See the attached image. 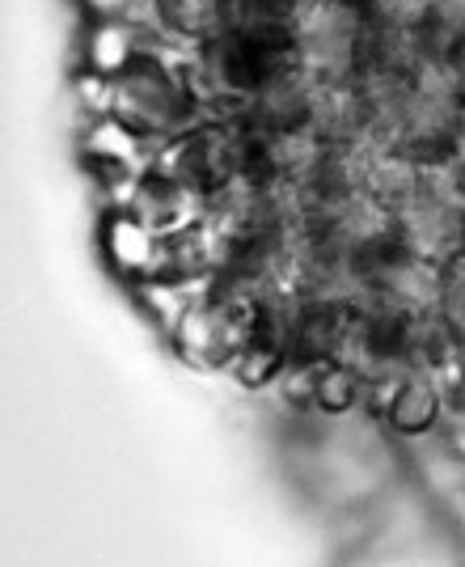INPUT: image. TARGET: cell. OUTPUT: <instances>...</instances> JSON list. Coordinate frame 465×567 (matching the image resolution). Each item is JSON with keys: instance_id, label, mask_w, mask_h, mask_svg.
<instances>
[{"instance_id": "cell-4", "label": "cell", "mask_w": 465, "mask_h": 567, "mask_svg": "<svg viewBox=\"0 0 465 567\" xmlns=\"http://www.w3.org/2000/svg\"><path fill=\"white\" fill-rule=\"evenodd\" d=\"M237 22H292L301 0H232Z\"/></svg>"}, {"instance_id": "cell-3", "label": "cell", "mask_w": 465, "mask_h": 567, "mask_svg": "<svg viewBox=\"0 0 465 567\" xmlns=\"http://www.w3.org/2000/svg\"><path fill=\"white\" fill-rule=\"evenodd\" d=\"M385 415L394 420V427L402 432H423L441 415V390H436V378L432 373H411V378H397L394 399L385 406Z\"/></svg>"}, {"instance_id": "cell-5", "label": "cell", "mask_w": 465, "mask_h": 567, "mask_svg": "<svg viewBox=\"0 0 465 567\" xmlns=\"http://www.w3.org/2000/svg\"><path fill=\"white\" fill-rule=\"evenodd\" d=\"M448 153H453V162L465 169V115H462V123H457V132H453V148H448Z\"/></svg>"}, {"instance_id": "cell-6", "label": "cell", "mask_w": 465, "mask_h": 567, "mask_svg": "<svg viewBox=\"0 0 465 567\" xmlns=\"http://www.w3.org/2000/svg\"><path fill=\"white\" fill-rule=\"evenodd\" d=\"M453 69H457V81H462V102H465V43L457 48V55H453Z\"/></svg>"}, {"instance_id": "cell-1", "label": "cell", "mask_w": 465, "mask_h": 567, "mask_svg": "<svg viewBox=\"0 0 465 567\" xmlns=\"http://www.w3.org/2000/svg\"><path fill=\"white\" fill-rule=\"evenodd\" d=\"M288 25L297 39V60L309 76H360V51L372 25L364 0H301Z\"/></svg>"}, {"instance_id": "cell-2", "label": "cell", "mask_w": 465, "mask_h": 567, "mask_svg": "<svg viewBox=\"0 0 465 567\" xmlns=\"http://www.w3.org/2000/svg\"><path fill=\"white\" fill-rule=\"evenodd\" d=\"M237 22L232 0H157V25L178 48H204Z\"/></svg>"}]
</instances>
